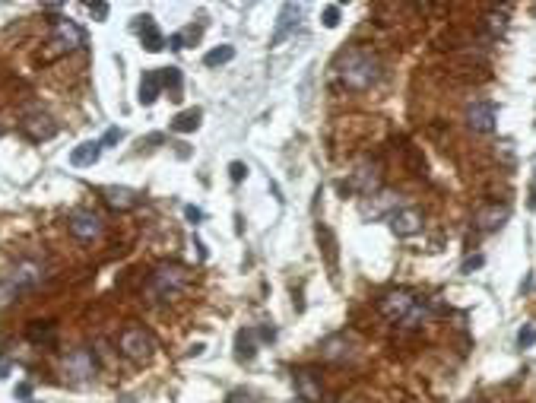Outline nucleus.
<instances>
[{"label": "nucleus", "instance_id": "obj_17", "mask_svg": "<svg viewBox=\"0 0 536 403\" xmlns=\"http://www.w3.org/2000/svg\"><path fill=\"white\" fill-rule=\"evenodd\" d=\"M136 32H140V42H143L146 51H162L165 48V38L159 32L156 19L152 16H136Z\"/></svg>", "mask_w": 536, "mask_h": 403}, {"label": "nucleus", "instance_id": "obj_11", "mask_svg": "<svg viewBox=\"0 0 536 403\" xmlns=\"http://www.w3.org/2000/svg\"><path fill=\"white\" fill-rule=\"evenodd\" d=\"M321 356L330 362H346L356 356V340L346 337V333H333V337H327L321 343Z\"/></svg>", "mask_w": 536, "mask_h": 403}, {"label": "nucleus", "instance_id": "obj_7", "mask_svg": "<svg viewBox=\"0 0 536 403\" xmlns=\"http://www.w3.org/2000/svg\"><path fill=\"white\" fill-rule=\"evenodd\" d=\"M67 226H70V232L79 238V242H93V238L102 235V216L93 213V210H77V213H70Z\"/></svg>", "mask_w": 536, "mask_h": 403}, {"label": "nucleus", "instance_id": "obj_36", "mask_svg": "<svg viewBox=\"0 0 536 403\" xmlns=\"http://www.w3.org/2000/svg\"><path fill=\"white\" fill-rule=\"evenodd\" d=\"M29 394H32V388H29V384H16V397H19V400H26V403H29Z\"/></svg>", "mask_w": 536, "mask_h": 403}, {"label": "nucleus", "instance_id": "obj_2", "mask_svg": "<svg viewBox=\"0 0 536 403\" xmlns=\"http://www.w3.org/2000/svg\"><path fill=\"white\" fill-rule=\"evenodd\" d=\"M378 311L387 317V321L403 324V327H422L429 321V308H425L409 289H393V292H387L378 302Z\"/></svg>", "mask_w": 536, "mask_h": 403}, {"label": "nucleus", "instance_id": "obj_3", "mask_svg": "<svg viewBox=\"0 0 536 403\" xmlns=\"http://www.w3.org/2000/svg\"><path fill=\"white\" fill-rule=\"evenodd\" d=\"M45 270L42 264H36V260H19L16 267H10L7 274H3V280H0V305H7L10 299H16L19 292H29V289H36L38 283H42Z\"/></svg>", "mask_w": 536, "mask_h": 403}, {"label": "nucleus", "instance_id": "obj_22", "mask_svg": "<svg viewBox=\"0 0 536 403\" xmlns=\"http://www.w3.org/2000/svg\"><path fill=\"white\" fill-rule=\"evenodd\" d=\"M235 349H238V359L242 362H251L254 356H258V331H238V337H235Z\"/></svg>", "mask_w": 536, "mask_h": 403}, {"label": "nucleus", "instance_id": "obj_26", "mask_svg": "<svg viewBox=\"0 0 536 403\" xmlns=\"http://www.w3.org/2000/svg\"><path fill=\"white\" fill-rule=\"evenodd\" d=\"M29 340L32 343H51V340H54V324H51V321H32Z\"/></svg>", "mask_w": 536, "mask_h": 403}, {"label": "nucleus", "instance_id": "obj_21", "mask_svg": "<svg viewBox=\"0 0 536 403\" xmlns=\"http://www.w3.org/2000/svg\"><path fill=\"white\" fill-rule=\"evenodd\" d=\"M295 394H299L305 403H317V400H321V384H317V378L308 372V368L295 372Z\"/></svg>", "mask_w": 536, "mask_h": 403}, {"label": "nucleus", "instance_id": "obj_37", "mask_svg": "<svg viewBox=\"0 0 536 403\" xmlns=\"http://www.w3.org/2000/svg\"><path fill=\"white\" fill-rule=\"evenodd\" d=\"M184 213H187V219H191V223H200V219H203V213L197 207H187Z\"/></svg>", "mask_w": 536, "mask_h": 403}, {"label": "nucleus", "instance_id": "obj_24", "mask_svg": "<svg viewBox=\"0 0 536 403\" xmlns=\"http://www.w3.org/2000/svg\"><path fill=\"white\" fill-rule=\"evenodd\" d=\"M181 83H184V79H181V70L178 67H165L162 70V89H168V99H175L178 102L181 99Z\"/></svg>", "mask_w": 536, "mask_h": 403}, {"label": "nucleus", "instance_id": "obj_19", "mask_svg": "<svg viewBox=\"0 0 536 403\" xmlns=\"http://www.w3.org/2000/svg\"><path fill=\"white\" fill-rule=\"evenodd\" d=\"M162 95V70H143L140 77V105H152Z\"/></svg>", "mask_w": 536, "mask_h": 403}, {"label": "nucleus", "instance_id": "obj_12", "mask_svg": "<svg viewBox=\"0 0 536 403\" xmlns=\"http://www.w3.org/2000/svg\"><path fill=\"white\" fill-rule=\"evenodd\" d=\"M391 229L397 238H409L422 229V213L413 207H400L397 213H391Z\"/></svg>", "mask_w": 536, "mask_h": 403}, {"label": "nucleus", "instance_id": "obj_10", "mask_svg": "<svg viewBox=\"0 0 536 403\" xmlns=\"http://www.w3.org/2000/svg\"><path fill=\"white\" fill-rule=\"evenodd\" d=\"M22 134L29 140H36V143H42V140H51L54 134H58V124L51 121L48 115H42V111H36V115H26L22 118Z\"/></svg>", "mask_w": 536, "mask_h": 403}, {"label": "nucleus", "instance_id": "obj_38", "mask_svg": "<svg viewBox=\"0 0 536 403\" xmlns=\"http://www.w3.org/2000/svg\"><path fill=\"white\" fill-rule=\"evenodd\" d=\"M29 403H38V400H29Z\"/></svg>", "mask_w": 536, "mask_h": 403}, {"label": "nucleus", "instance_id": "obj_25", "mask_svg": "<svg viewBox=\"0 0 536 403\" xmlns=\"http://www.w3.org/2000/svg\"><path fill=\"white\" fill-rule=\"evenodd\" d=\"M232 58H235V48H232V45H219V48L207 51L203 64H207V67H222V64H229Z\"/></svg>", "mask_w": 536, "mask_h": 403}, {"label": "nucleus", "instance_id": "obj_8", "mask_svg": "<svg viewBox=\"0 0 536 403\" xmlns=\"http://www.w3.org/2000/svg\"><path fill=\"white\" fill-rule=\"evenodd\" d=\"M378 184H381L378 162H362V166L349 175V191H356V194H362V197H372L375 191H378Z\"/></svg>", "mask_w": 536, "mask_h": 403}, {"label": "nucleus", "instance_id": "obj_14", "mask_svg": "<svg viewBox=\"0 0 536 403\" xmlns=\"http://www.w3.org/2000/svg\"><path fill=\"white\" fill-rule=\"evenodd\" d=\"M51 42L58 45V48H64V51L79 48V45H83V29H79L77 22H70V19H54Z\"/></svg>", "mask_w": 536, "mask_h": 403}, {"label": "nucleus", "instance_id": "obj_18", "mask_svg": "<svg viewBox=\"0 0 536 403\" xmlns=\"http://www.w3.org/2000/svg\"><path fill=\"white\" fill-rule=\"evenodd\" d=\"M400 210V194H372V200L362 203V213L365 216H384V213H397Z\"/></svg>", "mask_w": 536, "mask_h": 403}, {"label": "nucleus", "instance_id": "obj_15", "mask_svg": "<svg viewBox=\"0 0 536 403\" xmlns=\"http://www.w3.org/2000/svg\"><path fill=\"white\" fill-rule=\"evenodd\" d=\"M511 216V210L505 207V203H492V207H486V210H479L476 216H473V226H476L479 232H495V229H501L505 226V219Z\"/></svg>", "mask_w": 536, "mask_h": 403}, {"label": "nucleus", "instance_id": "obj_30", "mask_svg": "<svg viewBox=\"0 0 536 403\" xmlns=\"http://www.w3.org/2000/svg\"><path fill=\"white\" fill-rule=\"evenodd\" d=\"M89 13H93L99 22H105L108 13H111V7H108V3H89Z\"/></svg>", "mask_w": 536, "mask_h": 403}, {"label": "nucleus", "instance_id": "obj_23", "mask_svg": "<svg viewBox=\"0 0 536 403\" xmlns=\"http://www.w3.org/2000/svg\"><path fill=\"white\" fill-rule=\"evenodd\" d=\"M200 118H203V111H200V109L181 111V115L172 121V130H175V134H191V130L200 127Z\"/></svg>", "mask_w": 536, "mask_h": 403}, {"label": "nucleus", "instance_id": "obj_20", "mask_svg": "<svg viewBox=\"0 0 536 403\" xmlns=\"http://www.w3.org/2000/svg\"><path fill=\"white\" fill-rule=\"evenodd\" d=\"M99 156H102V143L99 140H86V143H79L77 150L70 152V166L73 168H89V166L99 162Z\"/></svg>", "mask_w": 536, "mask_h": 403}, {"label": "nucleus", "instance_id": "obj_35", "mask_svg": "<svg viewBox=\"0 0 536 403\" xmlns=\"http://www.w3.org/2000/svg\"><path fill=\"white\" fill-rule=\"evenodd\" d=\"M258 337H260V340H270V343H273V340H276V327H270V324H267V327H260V331H258Z\"/></svg>", "mask_w": 536, "mask_h": 403}, {"label": "nucleus", "instance_id": "obj_1", "mask_svg": "<svg viewBox=\"0 0 536 403\" xmlns=\"http://www.w3.org/2000/svg\"><path fill=\"white\" fill-rule=\"evenodd\" d=\"M340 79L346 83V89H352V93H365V89H372L381 83V77H384V67H381V61L375 58L372 51H346L343 58H340Z\"/></svg>", "mask_w": 536, "mask_h": 403}, {"label": "nucleus", "instance_id": "obj_29", "mask_svg": "<svg viewBox=\"0 0 536 403\" xmlns=\"http://www.w3.org/2000/svg\"><path fill=\"white\" fill-rule=\"evenodd\" d=\"M121 137H124V130H121V127H108V130H105V137L99 140V143H102V150H108V146L121 143Z\"/></svg>", "mask_w": 536, "mask_h": 403}, {"label": "nucleus", "instance_id": "obj_31", "mask_svg": "<svg viewBox=\"0 0 536 403\" xmlns=\"http://www.w3.org/2000/svg\"><path fill=\"white\" fill-rule=\"evenodd\" d=\"M229 175H232V181H244L248 178V166H244V162H232Z\"/></svg>", "mask_w": 536, "mask_h": 403}, {"label": "nucleus", "instance_id": "obj_32", "mask_svg": "<svg viewBox=\"0 0 536 403\" xmlns=\"http://www.w3.org/2000/svg\"><path fill=\"white\" fill-rule=\"evenodd\" d=\"M226 403H258V400H254V397H251L248 390H232L229 400H226Z\"/></svg>", "mask_w": 536, "mask_h": 403}, {"label": "nucleus", "instance_id": "obj_4", "mask_svg": "<svg viewBox=\"0 0 536 403\" xmlns=\"http://www.w3.org/2000/svg\"><path fill=\"white\" fill-rule=\"evenodd\" d=\"M121 353L127 356L130 362H150L152 353H156V340H152L150 331H143V327H127V331L121 333Z\"/></svg>", "mask_w": 536, "mask_h": 403}, {"label": "nucleus", "instance_id": "obj_27", "mask_svg": "<svg viewBox=\"0 0 536 403\" xmlns=\"http://www.w3.org/2000/svg\"><path fill=\"white\" fill-rule=\"evenodd\" d=\"M517 346H521V349L536 346V324H523L521 327V333H517Z\"/></svg>", "mask_w": 536, "mask_h": 403}, {"label": "nucleus", "instance_id": "obj_6", "mask_svg": "<svg viewBox=\"0 0 536 403\" xmlns=\"http://www.w3.org/2000/svg\"><path fill=\"white\" fill-rule=\"evenodd\" d=\"M64 374L70 381H89L95 374V353L86 349V346H79L73 353H67L64 359Z\"/></svg>", "mask_w": 536, "mask_h": 403}, {"label": "nucleus", "instance_id": "obj_33", "mask_svg": "<svg viewBox=\"0 0 536 403\" xmlns=\"http://www.w3.org/2000/svg\"><path fill=\"white\" fill-rule=\"evenodd\" d=\"M476 267H482V254H476V258H466L464 267H460V274H470V270H476Z\"/></svg>", "mask_w": 536, "mask_h": 403}, {"label": "nucleus", "instance_id": "obj_5", "mask_svg": "<svg viewBox=\"0 0 536 403\" xmlns=\"http://www.w3.org/2000/svg\"><path fill=\"white\" fill-rule=\"evenodd\" d=\"M184 283H187L184 267H159L150 280V292L156 299H172V295H178L184 289Z\"/></svg>", "mask_w": 536, "mask_h": 403}, {"label": "nucleus", "instance_id": "obj_9", "mask_svg": "<svg viewBox=\"0 0 536 403\" xmlns=\"http://www.w3.org/2000/svg\"><path fill=\"white\" fill-rule=\"evenodd\" d=\"M466 124L476 134H492L498 127V111H495L492 102H473L470 109H466Z\"/></svg>", "mask_w": 536, "mask_h": 403}, {"label": "nucleus", "instance_id": "obj_28", "mask_svg": "<svg viewBox=\"0 0 536 403\" xmlns=\"http://www.w3.org/2000/svg\"><path fill=\"white\" fill-rule=\"evenodd\" d=\"M321 22L327 26V29H336V26H340V7H336V3H330V7L324 10Z\"/></svg>", "mask_w": 536, "mask_h": 403}, {"label": "nucleus", "instance_id": "obj_34", "mask_svg": "<svg viewBox=\"0 0 536 403\" xmlns=\"http://www.w3.org/2000/svg\"><path fill=\"white\" fill-rule=\"evenodd\" d=\"M168 48H172V51H181V48H184V32H175V35L168 38Z\"/></svg>", "mask_w": 536, "mask_h": 403}, {"label": "nucleus", "instance_id": "obj_13", "mask_svg": "<svg viewBox=\"0 0 536 403\" xmlns=\"http://www.w3.org/2000/svg\"><path fill=\"white\" fill-rule=\"evenodd\" d=\"M299 16H301L299 3H283V7H279L276 29H273V35H270V45H283V42H286V35L295 29V26H299Z\"/></svg>", "mask_w": 536, "mask_h": 403}, {"label": "nucleus", "instance_id": "obj_16", "mask_svg": "<svg viewBox=\"0 0 536 403\" xmlns=\"http://www.w3.org/2000/svg\"><path fill=\"white\" fill-rule=\"evenodd\" d=\"M102 197L111 210H134L140 203V194H136L134 187H121V184H108L102 187Z\"/></svg>", "mask_w": 536, "mask_h": 403}]
</instances>
